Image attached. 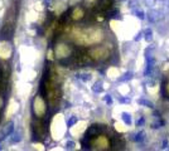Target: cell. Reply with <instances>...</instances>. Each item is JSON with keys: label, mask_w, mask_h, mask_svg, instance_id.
Here are the masks:
<instances>
[{"label": "cell", "mask_w": 169, "mask_h": 151, "mask_svg": "<svg viewBox=\"0 0 169 151\" xmlns=\"http://www.w3.org/2000/svg\"><path fill=\"white\" fill-rule=\"evenodd\" d=\"M48 59H53V53H52V50H49L48 52V57H47Z\"/></svg>", "instance_id": "4fadbf2b"}, {"label": "cell", "mask_w": 169, "mask_h": 151, "mask_svg": "<svg viewBox=\"0 0 169 151\" xmlns=\"http://www.w3.org/2000/svg\"><path fill=\"white\" fill-rule=\"evenodd\" d=\"M11 141L13 142H18V141H20V136L19 135H13V137H11Z\"/></svg>", "instance_id": "9c48e42d"}, {"label": "cell", "mask_w": 169, "mask_h": 151, "mask_svg": "<svg viewBox=\"0 0 169 151\" xmlns=\"http://www.w3.org/2000/svg\"><path fill=\"white\" fill-rule=\"evenodd\" d=\"M13 130H14V125H13V122L8 123V125H7V127H5V130H4V132H3L1 137H0V140H4V138L7 137V136H9L11 132H13Z\"/></svg>", "instance_id": "ba28073f"}, {"label": "cell", "mask_w": 169, "mask_h": 151, "mask_svg": "<svg viewBox=\"0 0 169 151\" xmlns=\"http://www.w3.org/2000/svg\"><path fill=\"white\" fill-rule=\"evenodd\" d=\"M74 122H76V118H71L70 121H68V126H72Z\"/></svg>", "instance_id": "7c38bea8"}, {"label": "cell", "mask_w": 169, "mask_h": 151, "mask_svg": "<svg viewBox=\"0 0 169 151\" xmlns=\"http://www.w3.org/2000/svg\"><path fill=\"white\" fill-rule=\"evenodd\" d=\"M89 55L93 60H104V59L110 57V50L106 47H96V48H92L90 50Z\"/></svg>", "instance_id": "277c9868"}, {"label": "cell", "mask_w": 169, "mask_h": 151, "mask_svg": "<svg viewBox=\"0 0 169 151\" xmlns=\"http://www.w3.org/2000/svg\"><path fill=\"white\" fill-rule=\"evenodd\" d=\"M3 107H4V98H3L1 94H0V110H3Z\"/></svg>", "instance_id": "30bf717a"}, {"label": "cell", "mask_w": 169, "mask_h": 151, "mask_svg": "<svg viewBox=\"0 0 169 151\" xmlns=\"http://www.w3.org/2000/svg\"><path fill=\"white\" fill-rule=\"evenodd\" d=\"M90 145L93 150H109L110 149V140L105 135H98L95 138H92Z\"/></svg>", "instance_id": "3957f363"}, {"label": "cell", "mask_w": 169, "mask_h": 151, "mask_svg": "<svg viewBox=\"0 0 169 151\" xmlns=\"http://www.w3.org/2000/svg\"><path fill=\"white\" fill-rule=\"evenodd\" d=\"M85 15V11L82 8H80V6H77V8H74L72 10V14H71V18L73 19V20H81V19L83 18Z\"/></svg>", "instance_id": "52a82bcc"}, {"label": "cell", "mask_w": 169, "mask_h": 151, "mask_svg": "<svg viewBox=\"0 0 169 151\" xmlns=\"http://www.w3.org/2000/svg\"><path fill=\"white\" fill-rule=\"evenodd\" d=\"M71 39L78 45H93V44H98L104 40V31L100 28H80L74 27L71 30Z\"/></svg>", "instance_id": "6da1fadb"}, {"label": "cell", "mask_w": 169, "mask_h": 151, "mask_svg": "<svg viewBox=\"0 0 169 151\" xmlns=\"http://www.w3.org/2000/svg\"><path fill=\"white\" fill-rule=\"evenodd\" d=\"M34 149H38V150L40 149V150H43L44 147H43V145H42V143H35V145H34Z\"/></svg>", "instance_id": "8fae6325"}, {"label": "cell", "mask_w": 169, "mask_h": 151, "mask_svg": "<svg viewBox=\"0 0 169 151\" xmlns=\"http://www.w3.org/2000/svg\"><path fill=\"white\" fill-rule=\"evenodd\" d=\"M71 52H72V49L70 48V45H67L64 43H59L54 48V54L58 59H64L67 57H70Z\"/></svg>", "instance_id": "8992f818"}, {"label": "cell", "mask_w": 169, "mask_h": 151, "mask_svg": "<svg viewBox=\"0 0 169 151\" xmlns=\"http://www.w3.org/2000/svg\"><path fill=\"white\" fill-rule=\"evenodd\" d=\"M33 112H34L35 117H38V118L44 117L47 113V103L40 94H37L33 99Z\"/></svg>", "instance_id": "7a4b0ae2"}, {"label": "cell", "mask_w": 169, "mask_h": 151, "mask_svg": "<svg viewBox=\"0 0 169 151\" xmlns=\"http://www.w3.org/2000/svg\"><path fill=\"white\" fill-rule=\"evenodd\" d=\"M11 55H13V45H11V43L7 39L0 40V59L3 60L10 59Z\"/></svg>", "instance_id": "5b68a950"}, {"label": "cell", "mask_w": 169, "mask_h": 151, "mask_svg": "<svg viewBox=\"0 0 169 151\" xmlns=\"http://www.w3.org/2000/svg\"><path fill=\"white\" fill-rule=\"evenodd\" d=\"M165 88H167V93L169 94V81H168V83H167V86H165Z\"/></svg>", "instance_id": "5bb4252c"}]
</instances>
